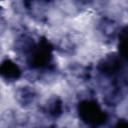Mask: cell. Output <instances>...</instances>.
Wrapping results in <instances>:
<instances>
[{"mask_svg":"<svg viewBox=\"0 0 128 128\" xmlns=\"http://www.w3.org/2000/svg\"><path fill=\"white\" fill-rule=\"evenodd\" d=\"M78 116L83 123L90 127H99L107 121V114L94 99H83L77 106Z\"/></svg>","mask_w":128,"mask_h":128,"instance_id":"1","label":"cell"},{"mask_svg":"<svg viewBox=\"0 0 128 128\" xmlns=\"http://www.w3.org/2000/svg\"><path fill=\"white\" fill-rule=\"evenodd\" d=\"M125 59L118 53H110L104 56L97 65L99 74L106 80H118L124 69Z\"/></svg>","mask_w":128,"mask_h":128,"instance_id":"2","label":"cell"},{"mask_svg":"<svg viewBox=\"0 0 128 128\" xmlns=\"http://www.w3.org/2000/svg\"><path fill=\"white\" fill-rule=\"evenodd\" d=\"M39 94L35 88L29 85L19 86L14 91L15 101L23 108H29L33 106L38 100Z\"/></svg>","mask_w":128,"mask_h":128,"instance_id":"3","label":"cell"},{"mask_svg":"<svg viewBox=\"0 0 128 128\" xmlns=\"http://www.w3.org/2000/svg\"><path fill=\"white\" fill-rule=\"evenodd\" d=\"M22 76V70L12 59L6 58L0 62V78L8 83L17 81Z\"/></svg>","mask_w":128,"mask_h":128,"instance_id":"4","label":"cell"},{"mask_svg":"<svg viewBox=\"0 0 128 128\" xmlns=\"http://www.w3.org/2000/svg\"><path fill=\"white\" fill-rule=\"evenodd\" d=\"M97 30L103 37L113 39L118 36L121 30V26H119L115 19L109 16H103L97 22Z\"/></svg>","mask_w":128,"mask_h":128,"instance_id":"5","label":"cell"},{"mask_svg":"<svg viewBox=\"0 0 128 128\" xmlns=\"http://www.w3.org/2000/svg\"><path fill=\"white\" fill-rule=\"evenodd\" d=\"M38 41L34 39L32 35L29 33H22L18 35L13 43V48L16 53L24 56H28L29 53L34 49Z\"/></svg>","mask_w":128,"mask_h":128,"instance_id":"6","label":"cell"},{"mask_svg":"<svg viewBox=\"0 0 128 128\" xmlns=\"http://www.w3.org/2000/svg\"><path fill=\"white\" fill-rule=\"evenodd\" d=\"M42 110L48 117L57 119L61 117L64 112V103L59 96L52 95L51 97L47 98L42 106Z\"/></svg>","mask_w":128,"mask_h":128,"instance_id":"7","label":"cell"},{"mask_svg":"<svg viewBox=\"0 0 128 128\" xmlns=\"http://www.w3.org/2000/svg\"><path fill=\"white\" fill-rule=\"evenodd\" d=\"M19 123L16 112L5 110L0 114V128H16Z\"/></svg>","mask_w":128,"mask_h":128,"instance_id":"8","label":"cell"},{"mask_svg":"<svg viewBox=\"0 0 128 128\" xmlns=\"http://www.w3.org/2000/svg\"><path fill=\"white\" fill-rule=\"evenodd\" d=\"M76 47H77L76 42L71 36H64L58 43V49L62 53H65V54L73 53Z\"/></svg>","mask_w":128,"mask_h":128,"instance_id":"9","label":"cell"},{"mask_svg":"<svg viewBox=\"0 0 128 128\" xmlns=\"http://www.w3.org/2000/svg\"><path fill=\"white\" fill-rule=\"evenodd\" d=\"M118 42H119V55L126 60V55H127V32H126V27L124 26L123 28H121L119 34H118Z\"/></svg>","mask_w":128,"mask_h":128,"instance_id":"10","label":"cell"},{"mask_svg":"<svg viewBox=\"0 0 128 128\" xmlns=\"http://www.w3.org/2000/svg\"><path fill=\"white\" fill-rule=\"evenodd\" d=\"M114 128H128L127 121H126L125 119H120V120H118V122L115 124Z\"/></svg>","mask_w":128,"mask_h":128,"instance_id":"11","label":"cell"},{"mask_svg":"<svg viewBox=\"0 0 128 128\" xmlns=\"http://www.w3.org/2000/svg\"><path fill=\"white\" fill-rule=\"evenodd\" d=\"M6 27H7V23L5 21V19L0 16V36L4 33V31L6 30Z\"/></svg>","mask_w":128,"mask_h":128,"instance_id":"12","label":"cell"}]
</instances>
